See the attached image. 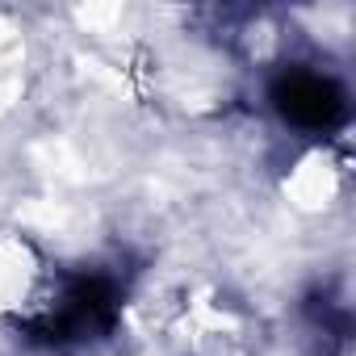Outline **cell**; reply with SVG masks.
Returning a JSON list of instances; mask_svg holds the SVG:
<instances>
[{"instance_id":"1","label":"cell","mask_w":356,"mask_h":356,"mask_svg":"<svg viewBox=\"0 0 356 356\" xmlns=\"http://www.w3.org/2000/svg\"><path fill=\"white\" fill-rule=\"evenodd\" d=\"M273 105L277 113L298 126V130H331L343 118V92L331 76L323 72H285L273 84Z\"/></svg>"}]
</instances>
